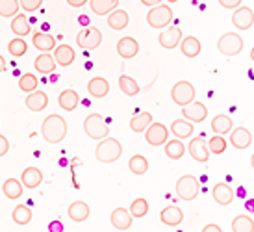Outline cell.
<instances>
[{"label": "cell", "mask_w": 254, "mask_h": 232, "mask_svg": "<svg viewBox=\"0 0 254 232\" xmlns=\"http://www.w3.org/2000/svg\"><path fill=\"white\" fill-rule=\"evenodd\" d=\"M41 134L43 138L49 141V143H52V145L62 143L65 140V136H67V121L62 115L52 113V115H49L47 119L43 121Z\"/></svg>", "instance_id": "cell-1"}, {"label": "cell", "mask_w": 254, "mask_h": 232, "mask_svg": "<svg viewBox=\"0 0 254 232\" xmlns=\"http://www.w3.org/2000/svg\"><path fill=\"white\" fill-rule=\"evenodd\" d=\"M123 155V145L115 138H104L99 141V145L95 149V158L100 163H113L117 162Z\"/></svg>", "instance_id": "cell-2"}, {"label": "cell", "mask_w": 254, "mask_h": 232, "mask_svg": "<svg viewBox=\"0 0 254 232\" xmlns=\"http://www.w3.org/2000/svg\"><path fill=\"white\" fill-rule=\"evenodd\" d=\"M84 132L91 138V140H104L110 134V127L106 125L104 117L100 113H89L84 121Z\"/></svg>", "instance_id": "cell-3"}, {"label": "cell", "mask_w": 254, "mask_h": 232, "mask_svg": "<svg viewBox=\"0 0 254 232\" xmlns=\"http://www.w3.org/2000/svg\"><path fill=\"white\" fill-rule=\"evenodd\" d=\"M173 21V9L171 6H165V4H158V6L150 7L147 13V22L148 26L152 28H167Z\"/></svg>", "instance_id": "cell-4"}, {"label": "cell", "mask_w": 254, "mask_h": 232, "mask_svg": "<svg viewBox=\"0 0 254 232\" xmlns=\"http://www.w3.org/2000/svg\"><path fill=\"white\" fill-rule=\"evenodd\" d=\"M217 49L225 56H238L241 50H243V39L236 32H226V34H223L219 37Z\"/></svg>", "instance_id": "cell-5"}, {"label": "cell", "mask_w": 254, "mask_h": 232, "mask_svg": "<svg viewBox=\"0 0 254 232\" xmlns=\"http://www.w3.org/2000/svg\"><path fill=\"white\" fill-rule=\"evenodd\" d=\"M102 43V32L95 26H84L76 35V45L84 50H95Z\"/></svg>", "instance_id": "cell-6"}, {"label": "cell", "mask_w": 254, "mask_h": 232, "mask_svg": "<svg viewBox=\"0 0 254 232\" xmlns=\"http://www.w3.org/2000/svg\"><path fill=\"white\" fill-rule=\"evenodd\" d=\"M171 99L175 104H178L180 108L182 106H188L190 102L195 100V87L191 82L188 80H180L177 84L173 85V89H171Z\"/></svg>", "instance_id": "cell-7"}, {"label": "cell", "mask_w": 254, "mask_h": 232, "mask_svg": "<svg viewBox=\"0 0 254 232\" xmlns=\"http://www.w3.org/2000/svg\"><path fill=\"white\" fill-rule=\"evenodd\" d=\"M198 190H200V186H198L197 176L184 175V176H180V178H178L177 195L182 199V201H193V199H197Z\"/></svg>", "instance_id": "cell-8"}, {"label": "cell", "mask_w": 254, "mask_h": 232, "mask_svg": "<svg viewBox=\"0 0 254 232\" xmlns=\"http://www.w3.org/2000/svg\"><path fill=\"white\" fill-rule=\"evenodd\" d=\"M145 140L152 147L165 145V141L169 140V128L162 125V123H150L148 128L145 130Z\"/></svg>", "instance_id": "cell-9"}, {"label": "cell", "mask_w": 254, "mask_h": 232, "mask_svg": "<svg viewBox=\"0 0 254 232\" xmlns=\"http://www.w3.org/2000/svg\"><path fill=\"white\" fill-rule=\"evenodd\" d=\"M182 30L178 28V26H167V28H163V32L158 35V43L162 45L163 49L167 50H173L177 49L180 41H182Z\"/></svg>", "instance_id": "cell-10"}, {"label": "cell", "mask_w": 254, "mask_h": 232, "mask_svg": "<svg viewBox=\"0 0 254 232\" xmlns=\"http://www.w3.org/2000/svg\"><path fill=\"white\" fill-rule=\"evenodd\" d=\"M182 115L184 119L191 121V123H202L208 117V108L202 102L193 100L188 106H182Z\"/></svg>", "instance_id": "cell-11"}, {"label": "cell", "mask_w": 254, "mask_h": 232, "mask_svg": "<svg viewBox=\"0 0 254 232\" xmlns=\"http://www.w3.org/2000/svg\"><path fill=\"white\" fill-rule=\"evenodd\" d=\"M190 151L191 158L195 160V162H200V163H206L210 160V151H208V145H206V141L202 136H198V138H193L190 141Z\"/></svg>", "instance_id": "cell-12"}, {"label": "cell", "mask_w": 254, "mask_h": 232, "mask_svg": "<svg viewBox=\"0 0 254 232\" xmlns=\"http://www.w3.org/2000/svg\"><path fill=\"white\" fill-rule=\"evenodd\" d=\"M232 24L238 30H249L254 24V11L249 6L236 7L232 15Z\"/></svg>", "instance_id": "cell-13"}, {"label": "cell", "mask_w": 254, "mask_h": 232, "mask_svg": "<svg viewBox=\"0 0 254 232\" xmlns=\"http://www.w3.org/2000/svg\"><path fill=\"white\" fill-rule=\"evenodd\" d=\"M251 143H253V134H251L249 128L240 127V128L230 130V145H232L234 149L245 151V149L251 147Z\"/></svg>", "instance_id": "cell-14"}, {"label": "cell", "mask_w": 254, "mask_h": 232, "mask_svg": "<svg viewBox=\"0 0 254 232\" xmlns=\"http://www.w3.org/2000/svg\"><path fill=\"white\" fill-rule=\"evenodd\" d=\"M137 52H139V43L135 41L134 37L127 35V37H121L117 41V54L123 60H132L137 56Z\"/></svg>", "instance_id": "cell-15"}, {"label": "cell", "mask_w": 254, "mask_h": 232, "mask_svg": "<svg viewBox=\"0 0 254 232\" xmlns=\"http://www.w3.org/2000/svg\"><path fill=\"white\" fill-rule=\"evenodd\" d=\"M110 221H112V225L115 227L117 231H128V229L132 227V221H134V218H132L130 210H127V208L119 206V208H115V210L112 212Z\"/></svg>", "instance_id": "cell-16"}, {"label": "cell", "mask_w": 254, "mask_h": 232, "mask_svg": "<svg viewBox=\"0 0 254 232\" xmlns=\"http://www.w3.org/2000/svg\"><path fill=\"white\" fill-rule=\"evenodd\" d=\"M24 104L28 108L30 112H43L47 106H49V95L45 91H32L26 95V99H24Z\"/></svg>", "instance_id": "cell-17"}, {"label": "cell", "mask_w": 254, "mask_h": 232, "mask_svg": "<svg viewBox=\"0 0 254 232\" xmlns=\"http://www.w3.org/2000/svg\"><path fill=\"white\" fill-rule=\"evenodd\" d=\"M160 219H162L163 225L178 227L184 221V212H182V208H178L175 204H169V206H165V208L160 212Z\"/></svg>", "instance_id": "cell-18"}, {"label": "cell", "mask_w": 254, "mask_h": 232, "mask_svg": "<svg viewBox=\"0 0 254 232\" xmlns=\"http://www.w3.org/2000/svg\"><path fill=\"white\" fill-rule=\"evenodd\" d=\"M212 195H213V201L217 204H221V206H228L234 201V197H236L234 190L226 182L215 184L212 190Z\"/></svg>", "instance_id": "cell-19"}, {"label": "cell", "mask_w": 254, "mask_h": 232, "mask_svg": "<svg viewBox=\"0 0 254 232\" xmlns=\"http://www.w3.org/2000/svg\"><path fill=\"white\" fill-rule=\"evenodd\" d=\"M54 62H56V65H60V67H69V65L74 62V58H76V52H74V49H72L71 45H58L56 50H54Z\"/></svg>", "instance_id": "cell-20"}, {"label": "cell", "mask_w": 254, "mask_h": 232, "mask_svg": "<svg viewBox=\"0 0 254 232\" xmlns=\"http://www.w3.org/2000/svg\"><path fill=\"white\" fill-rule=\"evenodd\" d=\"M87 91L93 99H104L108 93H110V82L102 77H95L89 80L87 84Z\"/></svg>", "instance_id": "cell-21"}, {"label": "cell", "mask_w": 254, "mask_h": 232, "mask_svg": "<svg viewBox=\"0 0 254 232\" xmlns=\"http://www.w3.org/2000/svg\"><path fill=\"white\" fill-rule=\"evenodd\" d=\"M130 24V15L125 9H113L112 13H108V26L115 32L125 30Z\"/></svg>", "instance_id": "cell-22"}, {"label": "cell", "mask_w": 254, "mask_h": 232, "mask_svg": "<svg viewBox=\"0 0 254 232\" xmlns=\"http://www.w3.org/2000/svg\"><path fill=\"white\" fill-rule=\"evenodd\" d=\"M58 104L65 112H74L78 104H80V97H78V93L74 89H64L58 97Z\"/></svg>", "instance_id": "cell-23"}, {"label": "cell", "mask_w": 254, "mask_h": 232, "mask_svg": "<svg viewBox=\"0 0 254 232\" xmlns=\"http://www.w3.org/2000/svg\"><path fill=\"white\" fill-rule=\"evenodd\" d=\"M21 182L24 188H28V190H36L37 186L43 182V173L41 169L37 167H26L22 171L21 175Z\"/></svg>", "instance_id": "cell-24"}, {"label": "cell", "mask_w": 254, "mask_h": 232, "mask_svg": "<svg viewBox=\"0 0 254 232\" xmlns=\"http://www.w3.org/2000/svg\"><path fill=\"white\" fill-rule=\"evenodd\" d=\"M180 50L186 58H197L202 50V45L198 41L195 35H188V37H182L180 41Z\"/></svg>", "instance_id": "cell-25"}, {"label": "cell", "mask_w": 254, "mask_h": 232, "mask_svg": "<svg viewBox=\"0 0 254 232\" xmlns=\"http://www.w3.org/2000/svg\"><path fill=\"white\" fill-rule=\"evenodd\" d=\"M67 214H69V218H71L74 223H82V221H85V219L89 218L91 210H89L87 203H84V201H74V203L67 208Z\"/></svg>", "instance_id": "cell-26"}, {"label": "cell", "mask_w": 254, "mask_h": 232, "mask_svg": "<svg viewBox=\"0 0 254 232\" xmlns=\"http://www.w3.org/2000/svg\"><path fill=\"white\" fill-rule=\"evenodd\" d=\"M32 43L39 52H50V50L56 49V39L50 34H45V32H36L32 37Z\"/></svg>", "instance_id": "cell-27"}, {"label": "cell", "mask_w": 254, "mask_h": 232, "mask_svg": "<svg viewBox=\"0 0 254 232\" xmlns=\"http://www.w3.org/2000/svg\"><path fill=\"white\" fill-rule=\"evenodd\" d=\"M34 67H36V71L37 73H41V75H50V73H54V71H56L54 56L49 54V52H41V54L36 58Z\"/></svg>", "instance_id": "cell-28"}, {"label": "cell", "mask_w": 254, "mask_h": 232, "mask_svg": "<svg viewBox=\"0 0 254 232\" xmlns=\"http://www.w3.org/2000/svg\"><path fill=\"white\" fill-rule=\"evenodd\" d=\"M117 6H119V0H89V7L99 17L112 13L113 9H117Z\"/></svg>", "instance_id": "cell-29"}, {"label": "cell", "mask_w": 254, "mask_h": 232, "mask_svg": "<svg viewBox=\"0 0 254 232\" xmlns=\"http://www.w3.org/2000/svg\"><path fill=\"white\" fill-rule=\"evenodd\" d=\"M11 32H13L17 37H24V35H28L32 32V26H30V21L26 19V15L24 13H17L11 19Z\"/></svg>", "instance_id": "cell-30"}, {"label": "cell", "mask_w": 254, "mask_h": 232, "mask_svg": "<svg viewBox=\"0 0 254 232\" xmlns=\"http://www.w3.org/2000/svg\"><path fill=\"white\" fill-rule=\"evenodd\" d=\"M171 132L175 138L178 140H186V138H190L191 134H193V123L188 119H177L173 121V125H171Z\"/></svg>", "instance_id": "cell-31"}, {"label": "cell", "mask_w": 254, "mask_h": 232, "mask_svg": "<svg viewBox=\"0 0 254 232\" xmlns=\"http://www.w3.org/2000/svg\"><path fill=\"white\" fill-rule=\"evenodd\" d=\"M232 127H234L232 119H230L226 113H219V115H215V117L212 119V130L215 134H219V136L230 134Z\"/></svg>", "instance_id": "cell-32"}, {"label": "cell", "mask_w": 254, "mask_h": 232, "mask_svg": "<svg viewBox=\"0 0 254 232\" xmlns=\"http://www.w3.org/2000/svg\"><path fill=\"white\" fill-rule=\"evenodd\" d=\"M2 191H4V195L7 199H19L22 195V191H24V186H22L21 180H17V178H7L6 182L2 184Z\"/></svg>", "instance_id": "cell-33"}, {"label": "cell", "mask_w": 254, "mask_h": 232, "mask_svg": "<svg viewBox=\"0 0 254 232\" xmlns=\"http://www.w3.org/2000/svg\"><path fill=\"white\" fill-rule=\"evenodd\" d=\"M150 123H152V113L141 112V113H137V115H134V117L130 119V128H132V132L141 134V132L147 130Z\"/></svg>", "instance_id": "cell-34"}, {"label": "cell", "mask_w": 254, "mask_h": 232, "mask_svg": "<svg viewBox=\"0 0 254 232\" xmlns=\"http://www.w3.org/2000/svg\"><path fill=\"white\" fill-rule=\"evenodd\" d=\"M186 153V145L182 143V140H167L165 141V155L171 160H180Z\"/></svg>", "instance_id": "cell-35"}, {"label": "cell", "mask_w": 254, "mask_h": 232, "mask_svg": "<svg viewBox=\"0 0 254 232\" xmlns=\"http://www.w3.org/2000/svg\"><path fill=\"white\" fill-rule=\"evenodd\" d=\"M119 89L127 97H135L137 93H139V84L135 82L132 77H128V75H121L119 77Z\"/></svg>", "instance_id": "cell-36"}, {"label": "cell", "mask_w": 254, "mask_h": 232, "mask_svg": "<svg viewBox=\"0 0 254 232\" xmlns=\"http://www.w3.org/2000/svg\"><path fill=\"white\" fill-rule=\"evenodd\" d=\"M11 218L17 225H28L32 221V210H30L26 204H17L11 212Z\"/></svg>", "instance_id": "cell-37"}, {"label": "cell", "mask_w": 254, "mask_h": 232, "mask_svg": "<svg viewBox=\"0 0 254 232\" xmlns=\"http://www.w3.org/2000/svg\"><path fill=\"white\" fill-rule=\"evenodd\" d=\"M232 231L234 232H254V219L247 214H241L232 221Z\"/></svg>", "instance_id": "cell-38"}, {"label": "cell", "mask_w": 254, "mask_h": 232, "mask_svg": "<svg viewBox=\"0 0 254 232\" xmlns=\"http://www.w3.org/2000/svg\"><path fill=\"white\" fill-rule=\"evenodd\" d=\"M128 169L134 175H145L148 171V160L143 155H134L128 160Z\"/></svg>", "instance_id": "cell-39"}, {"label": "cell", "mask_w": 254, "mask_h": 232, "mask_svg": "<svg viewBox=\"0 0 254 232\" xmlns=\"http://www.w3.org/2000/svg\"><path fill=\"white\" fill-rule=\"evenodd\" d=\"M19 0H0V17H6V19H11L19 13Z\"/></svg>", "instance_id": "cell-40"}, {"label": "cell", "mask_w": 254, "mask_h": 232, "mask_svg": "<svg viewBox=\"0 0 254 232\" xmlns=\"http://www.w3.org/2000/svg\"><path fill=\"white\" fill-rule=\"evenodd\" d=\"M37 85H39V80H37V77L36 75H32V73L22 75L21 80H19V87H21V91H24L26 95L32 91H36Z\"/></svg>", "instance_id": "cell-41"}, {"label": "cell", "mask_w": 254, "mask_h": 232, "mask_svg": "<svg viewBox=\"0 0 254 232\" xmlns=\"http://www.w3.org/2000/svg\"><path fill=\"white\" fill-rule=\"evenodd\" d=\"M7 50H9V54L15 58H21L26 54V50H28V45L26 41L22 39V37H15L11 41L7 43Z\"/></svg>", "instance_id": "cell-42"}, {"label": "cell", "mask_w": 254, "mask_h": 232, "mask_svg": "<svg viewBox=\"0 0 254 232\" xmlns=\"http://www.w3.org/2000/svg\"><path fill=\"white\" fill-rule=\"evenodd\" d=\"M208 145V151H210V155H223L226 151V147H228V143H226V140L223 138V136H219V134H215L212 140L206 143Z\"/></svg>", "instance_id": "cell-43"}, {"label": "cell", "mask_w": 254, "mask_h": 232, "mask_svg": "<svg viewBox=\"0 0 254 232\" xmlns=\"http://www.w3.org/2000/svg\"><path fill=\"white\" fill-rule=\"evenodd\" d=\"M130 214L132 218H145L148 214V201L143 197H137L134 203L130 204Z\"/></svg>", "instance_id": "cell-44"}, {"label": "cell", "mask_w": 254, "mask_h": 232, "mask_svg": "<svg viewBox=\"0 0 254 232\" xmlns=\"http://www.w3.org/2000/svg\"><path fill=\"white\" fill-rule=\"evenodd\" d=\"M43 0H19V6L24 9V11H28V13H34L37 11L39 7H41Z\"/></svg>", "instance_id": "cell-45"}, {"label": "cell", "mask_w": 254, "mask_h": 232, "mask_svg": "<svg viewBox=\"0 0 254 232\" xmlns=\"http://www.w3.org/2000/svg\"><path fill=\"white\" fill-rule=\"evenodd\" d=\"M217 2L225 7V9H236V7L241 6V2H243V0H217Z\"/></svg>", "instance_id": "cell-46"}, {"label": "cell", "mask_w": 254, "mask_h": 232, "mask_svg": "<svg viewBox=\"0 0 254 232\" xmlns=\"http://www.w3.org/2000/svg\"><path fill=\"white\" fill-rule=\"evenodd\" d=\"M7 151H9V141L6 140V136H2V134H0V158H2V156H6Z\"/></svg>", "instance_id": "cell-47"}, {"label": "cell", "mask_w": 254, "mask_h": 232, "mask_svg": "<svg viewBox=\"0 0 254 232\" xmlns=\"http://www.w3.org/2000/svg\"><path fill=\"white\" fill-rule=\"evenodd\" d=\"M65 2H67L71 7H82V6H85L89 0H65Z\"/></svg>", "instance_id": "cell-48"}, {"label": "cell", "mask_w": 254, "mask_h": 232, "mask_svg": "<svg viewBox=\"0 0 254 232\" xmlns=\"http://www.w3.org/2000/svg\"><path fill=\"white\" fill-rule=\"evenodd\" d=\"M49 231L50 232H62L64 231V225H62L60 221H52V223L49 225Z\"/></svg>", "instance_id": "cell-49"}, {"label": "cell", "mask_w": 254, "mask_h": 232, "mask_svg": "<svg viewBox=\"0 0 254 232\" xmlns=\"http://www.w3.org/2000/svg\"><path fill=\"white\" fill-rule=\"evenodd\" d=\"M143 6H148V7H154L158 4H162V0H141Z\"/></svg>", "instance_id": "cell-50"}, {"label": "cell", "mask_w": 254, "mask_h": 232, "mask_svg": "<svg viewBox=\"0 0 254 232\" xmlns=\"http://www.w3.org/2000/svg\"><path fill=\"white\" fill-rule=\"evenodd\" d=\"M208 231L221 232V227H219V225H213V223H210V225H206V227H204V232H208Z\"/></svg>", "instance_id": "cell-51"}, {"label": "cell", "mask_w": 254, "mask_h": 232, "mask_svg": "<svg viewBox=\"0 0 254 232\" xmlns=\"http://www.w3.org/2000/svg\"><path fill=\"white\" fill-rule=\"evenodd\" d=\"M245 208H247L249 212H254V199H249L247 203H245Z\"/></svg>", "instance_id": "cell-52"}, {"label": "cell", "mask_w": 254, "mask_h": 232, "mask_svg": "<svg viewBox=\"0 0 254 232\" xmlns=\"http://www.w3.org/2000/svg\"><path fill=\"white\" fill-rule=\"evenodd\" d=\"M4 71H6V60H4V56L0 54V75H2Z\"/></svg>", "instance_id": "cell-53"}, {"label": "cell", "mask_w": 254, "mask_h": 232, "mask_svg": "<svg viewBox=\"0 0 254 232\" xmlns=\"http://www.w3.org/2000/svg\"><path fill=\"white\" fill-rule=\"evenodd\" d=\"M78 21H80V24H84V26H89V19H87L85 15H82V17H80Z\"/></svg>", "instance_id": "cell-54"}, {"label": "cell", "mask_w": 254, "mask_h": 232, "mask_svg": "<svg viewBox=\"0 0 254 232\" xmlns=\"http://www.w3.org/2000/svg\"><path fill=\"white\" fill-rule=\"evenodd\" d=\"M251 60L254 62V47H253V50H251Z\"/></svg>", "instance_id": "cell-55"}, {"label": "cell", "mask_w": 254, "mask_h": 232, "mask_svg": "<svg viewBox=\"0 0 254 232\" xmlns=\"http://www.w3.org/2000/svg\"><path fill=\"white\" fill-rule=\"evenodd\" d=\"M251 165H253V169H254V155L251 156Z\"/></svg>", "instance_id": "cell-56"}, {"label": "cell", "mask_w": 254, "mask_h": 232, "mask_svg": "<svg viewBox=\"0 0 254 232\" xmlns=\"http://www.w3.org/2000/svg\"><path fill=\"white\" fill-rule=\"evenodd\" d=\"M167 2H169V4H175V2H178V0H167Z\"/></svg>", "instance_id": "cell-57"}]
</instances>
